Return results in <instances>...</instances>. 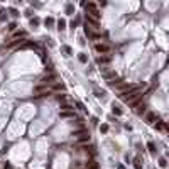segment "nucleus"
I'll return each instance as SVG.
<instances>
[{
  "label": "nucleus",
  "instance_id": "1",
  "mask_svg": "<svg viewBox=\"0 0 169 169\" xmlns=\"http://www.w3.org/2000/svg\"><path fill=\"white\" fill-rule=\"evenodd\" d=\"M95 51L96 52H100V54H107V52L112 51V46L110 44H103V42H98V44H95Z\"/></svg>",
  "mask_w": 169,
  "mask_h": 169
},
{
  "label": "nucleus",
  "instance_id": "2",
  "mask_svg": "<svg viewBox=\"0 0 169 169\" xmlns=\"http://www.w3.org/2000/svg\"><path fill=\"white\" fill-rule=\"evenodd\" d=\"M49 86L47 84H37V86H34V95H47L49 93Z\"/></svg>",
  "mask_w": 169,
  "mask_h": 169
},
{
  "label": "nucleus",
  "instance_id": "3",
  "mask_svg": "<svg viewBox=\"0 0 169 169\" xmlns=\"http://www.w3.org/2000/svg\"><path fill=\"white\" fill-rule=\"evenodd\" d=\"M54 79H56V74H54V73H51L49 76H44V78L41 79V84H47V86H49V83H52Z\"/></svg>",
  "mask_w": 169,
  "mask_h": 169
},
{
  "label": "nucleus",
  "instance_id": "4",
  "mask_svg": "<svg viewBox=\"0 0 169 169\" xmlns=\"http://www.w3.org/2000/svg\"><path fill=\"white\" fill-rule=\"evenodd\" d=\"M84 166H86V169H98V167H100V164L96 162L95 159H88Z\"/></svg>",
  "mask_w": 169,
  "mask_h": 169
},
{
  "label": "nucleus",
  "instance_id": "5",
  "mask_svg": "<svg viewBox=\"0 0 169 169\" xmlns=\"http://www.w3.org/2000/svg\"><path fill=\"white\" fill-rule=\"evenodd\" d=\"M49 90H54V91H64L66 90V86H64V83H54L52 86H51Z\"/></svg>",
  "mask_w": 169,
  "mask_h": 169
},
{
  "label": "nucleus",
  "instance_id": "6",
  "mask_svg": "<svg viewBox=\"0 0 169 169\" xmlns=\"http://www.w3.org/2000/svg\"><path fill=\"white\" fill-rule=\"evenodd\" d=\"M96 61H98V64H108V63L112 61V56H100Z\"/></svg>",
  "mask_w": 169,
  "mask_h": 169
},
{
  "label": "nucleus",
  "instance_id": "7",
  "mask_svg": "<svg viewBox=\"0 0 169 169\" xmlns=\"http://www.w3.org/2000/svg\"><path fill=\"white\" fill-rule=\"evenodd\" d=\"M134 167L135 169H142V157L140 156H137V157L134 159Z\"/></svg>",
  "mask_w": 169,
  "mask_h": 169
},
{
  "label": "nucleus",
  "instance_id": "8",
  "mask_svg": "<svg viewBox=\"0 0 169 169\" xmlns=\"http://www.w3.org/2000/svg\"><path fill=\"white\" fill-rule=\"evenodd\" d=\"M61 112H74V107L69 103H64V105H61Z\"/></svg>",
  "mask_w": 169,
  "mask_h": 169
},
{
  "label": "nucleus",
  "instance_id": "9",
  "mask_svg": "<svg viewBox=\"0 0 169 169\" xmlns=\"http://www.w3.org/2000/svg\"><path fill=\"white\" fill-rule=\"evenodd\" d=\"M61 118H74V112H59Z\"/></svg>",
  "mask_w": 169,
  "mask_h": 169
},
{
  "label": "nucleus",
  "instance_id": "10",
  "mask_svg": "<svg viewBox=\"0 0 169 169\" xmlns=\"http://www.w3.org/2000/svg\"><path fill=\"white\" fill-rule=\"evenodd\" d=\"M135 112L139 113V115L144 113V112H146V105H144V103H142V105H140V103H137V105H135Z\"/></svg>",
  "mask_w": 169,
  "mask_h": 169
},
{
  "label": "nucleus",
  "instance_id": "11",
  "mask_svg": "<svg viewBox=\"0 0 169 169\" xmlns=\"http://www.w3.org/2000/svg\"><path fill=\"white\" fill-rule=\"evenodd\" d=\"M146 120L149 122V124H154V120H156V115H154L152 112H149V113L146 115Z\"/></svg>",
  "mask_w": 169,
  "mask_h": 169
},
{
  "label": "nucleus",
  "instance_id": "12",
  "mask_svg": "<svg viewBox=\"0 0 169 169\" xmlns=\"http://www.w3.org/2000/svg\"><path fill=\"white\" fill-rule=\"evenodd\" d=\"M156 129L157 130H166V122H161V120H159L157 124H156Z\"/></svg>",
  "mask_w": 169,
  "mask_h": 169
},
{
  "label": "nucleus",
  "instance_id": "13",
  "mask_svg": "<svg viewBox=\"0 0 169 169\" xmlns=\"http://www.w3.org/2000/svg\"><path fill=\"white\" fill-rule=\"evenodd\" d=\"M63 51H64V56H71V52H73L69 46H63Z\"/></svg>",
  "mask_w": 169,
  "mask_h": 169
},
{
  "label": "nucleus",
  "instance_id": "14",
  "mask_svg": "<svg viewBox=\"0 0 169 169\" xmlns=\"http://www.w3.org/2000/svg\"><path fill=\"white\" fill-rule=\"evenodd\" d=\"M58 29H59V31H64V29H66V22H64L63 19L58 22Z\"/></svg>",
  "mask_w": 169,
  "mask_h": 169
},
{
  "label": "nucleus",
  "instance_id": "15",
  "mask_svg": "<svg viewBox=\"0 0 169 169\" xmlns=\"http://www.w3.org/2000/svg\"><path fill=\"white\" fill-rule=\"evenodd\" d=\"M105 78H107V79H117V74L110 71V73H105Z\"/></svg>",
  "mask_w": 169,
  "mask_h": 169
},
{
  "label": "nucleus",
  "instance_id": "16",
  "mask_svg": "<svg viewBox=\"0 0 169 169\" xmlns=\"http://www.w3.org/2000/svg\"><path fill=\"white\" fill-rule=\"evenodd\" d=\"M39 24H41V20L37 19V17H34V19H31V25H32V27H36V25H39Z\"/></svg>",
  "mask_w": 169,
  "mask_h": 169
},
{
  "label": "nucleus",
  "instance_id": "17",
  "mask_svg": "<svg viewBox=\"0 0 169 169\" xmlns=\"http://www.w3.org/2000/svg\"><path fill=\"white\" fill-rule=\"evenodd\" d=\"M44 24H46V25H47V27H51V25L54 24V19H52V17H47V19H46V20H44Z\"/></svg>",
  "mask_w": 169,
  "mask_h": 169
},
{
  "label": "nucleus",
  "instance_id": "18",
  "mask_svg": "<svg viewBox=\"0 0 169 169\" xmlns=\"http://www.w3.org/2000/svg\"><path fill=\"white\" fill-rule=\"evenodd\" d=\"M147 149L151 152H156V144H154V142H147Z\"/></svg>",
  "mask_w": 169,
  "mask_h": 169
},
{
  "label": "nucleus",
  "instance_id": "19",
  "mask_svg": "<svg viewBox=\"0 0 169 169\" xmlns=\"http://www.w3.org/2000/svg\"><path fill=\"white\" fill-rule=\"evenodd\" d=\"M78 59H79V63H83V64H84L86 61H88V58H86V54H83V52H81V54L78 56Z\"/></svg>",
  "mask_w": 169,
  "mask_h": 169
},
{
  "label": "nucleus",
  "instance_id": "20",
  "mask_svg": "<svg viewBox=\"0 0 169 169\" xmlns=\"http://www.w3.org/2000/svg\"><path fill=\"white\" fill-rule=\"evenodd\" d=\"M159 166H161V167H166V166H167V161H166V159H161V161H159Z\"/></svg>",
  "mask_w": 169,
  "mask_h": 169
},
{
  "label": "nucleus",
  "instance_id": "21",
  "mask_svg": "<svg viewBox=\"0 0 169 169\" xmlns=\"http://www.w3.org/2000/svg\"><path fill=\"white\" fill-rule=\"evenodd\" d=\"M113 113H115V115H122V110H120L118 107H115V105H113Z\"/></svg>",
  "mask_w": 169,
  "mask_h": 169
},
{
  "label": "nucleus",
  "instance_id": "22",
  "mask_svg": "<svg viewBox=\"0 0 169 169\" xmlns=\"http://www.w3.org/2000/svg\"><path fill=\"white\" fill-rule=\"evenodd\" d=\"M100 130L103 132V134H105V132H108V125H107V124H103V125L100 127Z\"/></svg>",
  "mask_w": 169,
  "mask_h": 169
},
{
  "label": "nucleus",
  "instance_id": "23",
  "mask_svg": "<svg viewBox=\"0 0 169 169\" xmlns=\"http://www.w3.org/2000/svg\"><path fill=\"white\" fill-rule=\"evenodd\" d=\"M58 100L61 101V103H64L66 101V95H58Z\"/></svg>",
  "mask_w": 169,
  "mask_h": 169
},
{
  "label": "nucleus",
  "instance_id": "24",
  "mask_svg": "<svg viewBox=\"0 0 169 169\" xmlns=\"http://www.w3.org/2000/svg\"><path fill=\"white\" fill-rule=\"evenodd\" d=\"M95 95L98 96V98H103V96H105V91H95Z\"/></svg>",
  "mask_w": 169,
  "mask_h": 169
},
{
  "label": "nucleus",
  "instance_id": "25",
  "mask_svg": "<svg viewBox=\"0 0 169 169\" xmlns=\"http://www.w3.org/2000/svg\"><path fill=\"white\" fill-rule=\"evenodd\" d=\"M66 12H68V14H71V12H73V5H71V4L66 7Z\"/></svg>",
  "mask_w": 169,
  "mask_h": 169
},
{
  "label": "nucleus",
  "instance_id": "26",
  "mask_svg": "<svg viewBox=\"0 0 169 169\" xmlns=\"http://www.w3.org/2000/svg\"><path fill=\"white\" fill-rule=\"evenodd\" d=\"M76 107H78V108H81V110H84V105L81 103V101H76Z\"/></svg>",
  "mask_w": 169,
  "mask_h": 169
},
{
  "label": "nucleus",
  "instance_id": "27",
  "mask_svg": "<svg viewBox=\"0 0 169 169\" xmlns=\"http://www.w3.org/2000/svg\"><path fill=\"white\" fill-rule=\"evenodd\" d=\"M15 27H17V25H15V22H12L10 25H9V31H15Z\"/></svg>",
  "mask_w": 169,
  "mask_h": 169
},
{
  "label": "nucleus",
  "instance_id": "28",
  "mask_svg": "<svg viewBox=\"0 0 169 169\" xmlns=\"http://www.w3.org/2000/svg\"><path fill=\"white\" fill-rule=\"evenodd\" d=\"M10 14H12V15H14V17H17V15H19V12H17L15 9H10Z\"/></svg>",
  "mask_w": 169,
  "mask_h": 169
},
{
  "label": "nucleus",
  "instance_id": "29",
  "mask_svg": "<svg viewBox=\"0 0 169 169\" xmlns=\"http://www.w3.org/2000/svg\"><path fill=\"white\" fill-rule=\"evenodd\" d=\"M118 169H125V166H122V164H120V166H118Z\"/></svg>",
  "mask_w": 169,
  "mask_h": 169
}]
</instances>
